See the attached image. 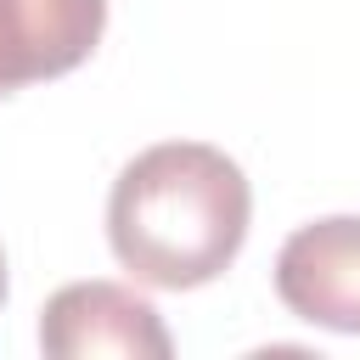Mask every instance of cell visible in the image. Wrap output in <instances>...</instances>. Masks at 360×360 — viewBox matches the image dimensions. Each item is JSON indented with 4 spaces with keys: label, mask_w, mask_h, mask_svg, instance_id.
Returning a JSON list of instances; mask_svg holds the SVG:
<instances>
[{
    "label": "cell",
    "mask_w": 360,
    "mask_h": 360,
    "mask_svg": "<svg viewBox=\"0 0 360 360\" xmlns=\"http://www.w3.org/2000/svg\"><path fill=\"white\" fill-rule=\"evenodd\" d=\"M253 186L208 141H163L129 158L107 197V242L146 287H208L248 242Z\"/></svg>",
    "instance_id": "obj_1"
},
{
    "label": "cell",
    "mask_w": 360,
    "mask_h": 360,
    "mask_svg": "<svg viewBox=\"0 0 360 360\" xmlns=\"http://www.w3.org/2000/svg\"><path fill=\"white\" fill-rule=\"evenodd\" d=\"M39 349L51 360H90V354H124V360H169L174 338L163 315L118 281H68L45 298L39 315Z\"/></svg>",
    "instance_id": "obj_2"
},
{
    "label": "cell",
    "mask_w": 360,
    "mask_h": 360,
    "mask_svg": "<svg viewBox=\"0 0 360 360\" xmlns=\"http://www.w3.org/2000/svg\"><path fill=\"white\" fill-rule=\"evenodd\" d=\"M276 298L326 332H360V214L298 225L276 253Z\"/></svg>",
    "instance_id": "obj_3"
},
{
    "label": "cell",
    "mask_w": 360,
    "mask_h": 360,
    "mask_svg": "<svg viewBox=\"0 0 360 360\" xmlns=\"http://www.w3.org/2000/svg\"><path fill=\"white\" fill-rule=\"evenodd\" d=\"M107 28V0H0V101L73 73Z\"/></svg>",
    "instance_id": "obj_4"
},
{
    "label": "cell",
    "mask_w": 360,
    "mask_h": 360,
    "mask_svg": "<svg viewBox=\"0 0 360 360\" xmlns=\"http://www.w3.org/2000/svg\"><path fill=\"white\" fill-rule=\"evenodd\" d=\"M0 304H6V253H0Z\"/></svg>",
    "instance_id": "obj_5"
}]
</instances>
